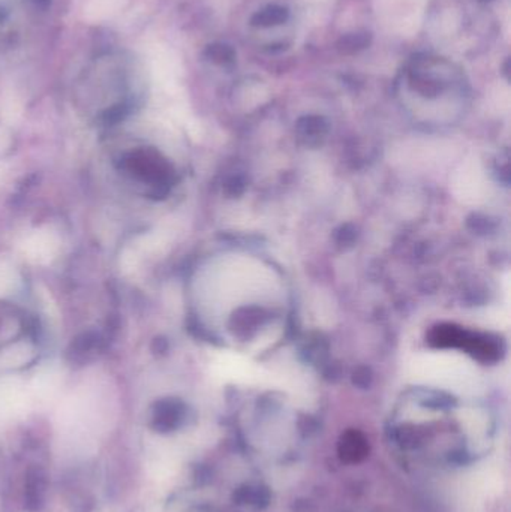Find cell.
I'll list each match as a JSON object with an SVG mask.
<instances>
[{
	"label": "cell",
	"mask_w": 511,
	"mask_h": 512,
	"mask_svg": "<svg viewBox=\"0 0 511 512\" xmlns=\"http://www.w3.org/2000/svg\"><path fill=\"white\" fill-rule=\"evenodd\" d=\"M415 376L428 383L449 386L451 390H463L476 383V370L463 358L456 356H428L415 363Z\"/></svg>",
	"instance_id": "1"
},
{
	"label": "cell",
	"mask_w": 511,
	"mask_h": 512,
	"mask_svg": "<svg viewBox=\"0 0 511 512\" xmlns=\"http://www.w3.org/2000/svg\"><path fill=\"white\" fill-rule=\"evenodd\" d=\"M59 237L52 231L38 230L27 235L22 249L32 262L47 264L59 252Z\"/></svg>",
	"instance_id": "2"
},
{
	"label": "cell",
	"mask_w": 511,
	"mask_h": 512,
	"mask_svg": "<svg viewBox=\"0 0 511 512\" xmlns=\"http://www.w3.org/2000/svg\"><path fill=\"white\" fill-rule=\"evenodd\" d=\"M289 11L282 5H269L266 8L260 9L251 18V24L258 29H269V27L280 26L289 22Z\"/></svg>",
	"instance_id": "3"
},
{
	"label": "cell",
	"mask_w": 511,
	"mask_h": 512,
	"mask_svg": "<svg viewBox=\"0 0 511 512\" xmlns=\"http://www.w3.org/2000/svg\"><path fill=\"white\" fill-rule=\"evenodd\" d=\"M127 4L128 0H90L86 11L93 20H104L120 13Z\"/></svg>",
	"instance_id": "4"
},
{
	"label": "cell",
	"mask_w": 511,
	"mask_h": 512,
	"mask_svg": "<svg viewBox=\"0 0 511 512\" xmlns=\"http://www.w3.org/2000/svg\"><path fill=\"white\" fill-rule=\"evenodd\" d=\"M371 35L366 32H360V33H348V35L342 36L341 40L337 41V50L342 54H355L369 47L371 43Z\"/></svg>",
	"instance_id": "5"
},
{
	"label": "cell",
	"mask_w": 511,
	"mask_h": 512,
	"mask_svg": "<svg viewBox=\"0 0 511 512\" xmlns=\"http://www.w3.org/2000/svg\"><path fill=\"white\" fill-rule=\"evenodd\" d=\"M205 56L216 65H232L236 62V52L232 45L223 43H212L205 50Z\"/></svg>",
	"instance_id": "6"
},
{
	"label": "cell",
	"mask_w": 511,
	"mask_h": 512,
	"mask_svg": "<svg viewBox=\"0 0 511 512\" xmlns=\"http://www.w3.org/2000/svg\"><path fill=\"white\" fill-rule=\"evenodd\" d=\"M43 495H44V477H41L40 473L36 472L27 484V502L38 507L43 502Z\"/></svg>",
	"instance_id": "7"
},
{
	"label": "cell",
	"mask_w": 511,
	"mask_h": 512,
	"mask_svg": "<svg viewBox=\"0 0 511 512\" xmlns=\"http://www.w3.org/2000/svg\"><path fill=\"white\" fill-rule=\"evenodd\" d=\"M14 283H15V273L9 265L0 262V297L13 291Z\"/></svg>",
	"instance_id": "8"
},
{
	"label": "cell",
	"mask_w": 511,
	"mask_h": 512,
	"mask_svg": "<svg viewBox=\"0 0 511 512\" xmlns=\"http://www.w3.org/2000/svg\"><path fill=\"white\" fill-rule=\"evenodd\" d=\"M9 139L6 130L0 128V153L4 152L5 148L8 147Z\"/></svg>",
	"instance_id": "9"
},
{
	"label": "cell",
	"mask_w": 511,
	"mask_h": 512,
	"mask_svg": "<svg viewBox=\"0 0 511 512\" xmlns=\"http://www.w3.org/2000/svg\"><path fill=\"white\" fill-rule=\"evenodd\" d=\"M481 4H487V2H492V0H478Z\"/></svg>",
	"instance_id": "10"
}]
</instances>
